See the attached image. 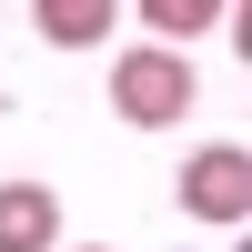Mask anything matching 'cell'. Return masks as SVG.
I'll return each instance as SVG.
<instances>
[{
	"mask_svg": "<svg viewBox=\"0 0 252 252\" xmlns=\"http://www.w3.org/2000/svg\"><path fill=\"white\" fill-rule=\"evenodd\" d=\"M111 111L131 121V131H172V121L192 111V61H182V51H152V40L121 51L111 61Z\"/></svg>",
	"mask_w": 252,
	"mask_h": 252,
	"instance_id": "obj_1",
	"label": "cell"
},
{
	"mask_svg": "<svg viewBox=\"0 0 252 252\" xmlns=\"http://www.w3.org/2000/svg\"><path fill=\"white\" fill-rule=\"evenodd\" d=\"M182 212L212 222V232H232V222L252 212V152L242 141H202V152L182 161Z\"/></svg>",
	"mask_w": 252,
	"mask_h": 252,
	"instance_id": "obj_2",
	"label": "cell"
},
{
	"mask_svg": "<svg viewBox=\"0 0 252 252\" xmlns=\"http://www.w3.org/2000/svg\"><path fill=\"white\" fill-rule=\"evenodd\" d=\"M0 252H61V192L51 182H0Z\"/></svg>",
	"mask_w": 252,
	"mask_h": 252,
	"instance_id": "obj_3",
	"label": "cell"
},
{
	"mask_svg": "<svg viewBox=\"0 0 252 252\" xmlns=\"http://www.w3.org/2000/svg\"><path fill=\"white\" fill-rule=\"evenodd\" d=\"M40 40H51V51H91V40H111L121 31V10H111V0H40Z\"/></svg>",
	"mask_w": 252,
	"mask_h": 252,
	"instance_id": "obj_4",
	"label": "cell"
},
{
	"mask_svg": "<svg viewBox=\"0 0 252 252\" xmlns=\"http://www.w3.org/2000/svg\"><path fill=\"white\" fill-rule=\"evenodd\" d=\"M141 20H152V51H172V40H192V31H212V0H152V10H141Z\"/></svg>",
	"mask_w": 252,
	"mask_h": 252,
	"instance_id": "obj_5",
	"label": "cell"
},
{
	"mask_svg": "<svg viewBox=\"0 0 252 252\" xmlns=\"http://www.w3.org/2000/svg\"><path fill=\"white\" fill-rule=\"evenodd\" d=\"M81 252H101V242H81Z\"/></svg>",
	"mask_w": 252,
	"mask_h": 252,
	"instance_id": "obj_6",
	"label": "cell"
}]
</instances>
